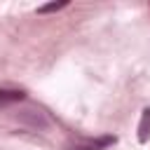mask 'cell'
<instances>
[{"mask_svg":"<svg viewBox=\"0 0 150 150\" xmlns=\"http://www.w3.org/2000/svg\"><path fill=\"white\" fill-rule=\"evenodd\" d=\"M117 138L115 136H101L96 141H87V143H73L68 145V150H105L108 145H112Z\"/></svg>","mask_w":150,"mask_h":150,"instance_id":"6da1fadb","label":"cell"},{"mask_svg":"<svg viewBox=\"0 0 150 150\" xmlns=\"http://www.w3.org/2000/svg\"><path fill=\"white\" fill-rule=\"evenodd\" d=\"M26 94L19 89H0V105H9V103H19L23 101Z\"/></svg>","mask_w":150,"mask_h":150,"instance_id":"7a4b0ae2","label":"cell"},{"mask_svg":"<svg viewBox=\"0 0 150 150\" xmlns=\"http://www.w3.org/2000/svg\"><path fill=\"white\" fill-rule=\"evenodd\" d=\"M148 138H150V108L143 110L141 124H138V141L141 143H148Z\"/></svg>","mask_w":150,"mask_h":150,"instance_id":"3957f363","label":"cell"},{"mask_svg":"<svg viewBox=\"0 0 150 150\" xmlns=\"http://www.w3.org/2000/svg\"><path fill=\"white\" fill-rule=\"evenodd\" d=\"M19 117H21V122H28V120H30V124H33V127H40V129H42V127H47V117H45L42 112H35V110H23Z\"/></svg>","mask_w":150,"mask_h":150,"instance_id":"277c9868","label":"cell"},{"mask_svg":"<svg viewBox=\"0 0 150 150\" xmlns=\"http://www.w3.org/2000/svg\"><path fill=\"white\" fill-rule=\"evenodd\" d=\"M66 7H68V0L47 2V5H40V7H38V14H52V12H59V9H66Z\"/></svg>","mask_w":150,"mask_h":150,"instance_id":"5b68a950","label":"cell"}]
</instances>
